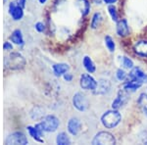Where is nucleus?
<instances>
[{
    "mask_svg": "<svg viewBox=\"0 0 147 145\" xmlns=\"http://www.w3.org/2000/svg\"><path fill=\"white\" fill-rule=\"evenodd\" d=\"M122 121V115L116 109L106 111L101 117V123L106 128L116 127Z\"/></svg>",
    "mask_w": 147,
    "mask_h": 145,
    "instance_id": "obj_1",
    "label": "nucleus"
},
{
    "mask_svg": "<svg viewBox=\"0 0 147 145\" xmlns=\"http://www.w3.org/2000/svg\"><path fill=\"white\" fill-rule=\"evenodd\" d=\"M4 64L7 68L11 69V70H19L26 65V59L20 53L14 52L8 57H6L4 60Z\"/></svg>",
    "mask_w": 147,
    "mask_h": 145,
    "instance_id": "obj_2",
    "label": "nucleus"
},
{
    "mask_svg": "<svg viewBox=\"0 0 147 145\" xmlns=\"http://www.w3.org/2000/svg\"><path fill=\"white\" fill-rule=\"evenodd\" d=\"M40 125L45 132H54L60 125V121L55 116L48 115L44 117L43 120L40 122Z\"/></svg>",
    "mask_w": 147,
    "mask_h": 145,
    "instance_id": "obj_3",
    "label": "nucleus"
},
{
    "mask_svg": "<svg viewBox=\"0 0 147 145\" xmlns=\"http://www.w3.org/2000/svg\"><path fill=\"white\" fill-rule=\"evenodd\" d=\"M116 139L114 137L112 134L108 132H100L94 136V138L92 139V144H99V145H104V144H115Z\"/></svg>",
    "mask_w": 147,
    "mask_h": 145,
    "instance_id": "obj_4",
    "label": "nucleus"
},
{
    "mask_svg": "<svg viewBox=\"0 0 147 145\" xmlns=\"http://www.w3.org/2000/svg\"><path fill=\"white\" fill-rule=\"evenodd\" d=\"M98 82L89 74H82L80 78V85L84 90H91L94 91L97 87Z\"/></svg>",
    "mask_w": 147,
    "mask_h": 145,
    "instance_id": "obj_5",
    "label": "nucleus"
},
{
    "mask_svg": "<svg viewBox=\"0 0 147 145\" xmlns=\"http://www.w3.org/2000/svg\"><path fill=\"white\" fill-rule=\"evenodd\" d=\"M6 144L8 145H27L28 144V140L22 132H15L9 134L5 140Z\"/></svg>",
    "mask_w": 147,
    "mask_h": 145,
    "instance_id": "obj_6",
    "label": "nucleus"
},
{
    "mask_svg": "<svg viewBox=\"0 0 147 145\" xmlns=\"http://www.w3.org/2000/svg\"><path fill=\"white\" fill-rule=\"evenodd\" d=\"M73 105L78 111L84 112L88 107V100L84 94L77 92L73 97Z\"/></svg>",
    "mask_w": 147,
    "mask_h": 145,
    "instance_id": "obj_7",
    "label": "nucleus"
},
{
    "mask_svg": "<svg viewBox=\"0 0 147 145\" xmlns=\"http://www.w3.org/2000/svg\"><path fill=\"white\" fill-rule=\"evenodd\" d=\"M129 80H136L138 82H141L142 84H147V74L142 71L141 68L139 67H134L130 70L129 74Z\"/></svg>",
    "mask_w": 147,
    "mask_h": 145,
    "instance_id": "obj_8",
    "label": "nucleus"
},
{
    "mask_svg": "<svg viewBox=\"0 0 147 145\" xmlns=\"http://www.w3.org/2000/svg\"><path fill=\"white\" fill-rule=\"evenodd\" d=\"M8 11L14 21H20V20H22V18L24 17L23 7L20 6L17 2H15V1L11 2V3L9 4Z\"/></svg>",
    "mask_w": 147,
    "mask_h": 145,
    "instance_id": "obj_9",
    "label": "nucleus"
},
{
    "mask_svg": "<svg viewBox=\"0 0 147 145\" xmlns=\"http://www.w3.org/2000/svg\"><path fill=\"white\" fill-rule=\"evenodd\" d=\"M127 93L125 90L122 89L118 92V95L115 99L112 102V109H116V110H119L121 107H123L124 105L127 104V100H129V96H127Z\"/></svg>",
    "mask_w": 147,
    "mask_h": 145,
    "instance_id": "obj_10",
    "label": "nucleus"
},
{
    "mask_svg": "<svg viewBox=\"0 0 147 145\" xmlns=\"http://www.w3.org/2000/svg\"><path fill=\"white\" fill-rule=\"evenodd\" d=\"M116 32L119 36L122 37H125L127 35H129L130 30L129 27V24H127V21L125 19H122V20H119L117 22V25H116Z\"/></svg>",
    "mask_w": 147,
    "mask_h": 145,
    "instance_id": "obj_11",
    "label": "nucleus"
},
{
    "mask_svg": "<svg viewBox=\"0 0 147 145\" xmlns=\"http://www.w3.org/2000/svg\"><path fill=\"white\" fill-rule=\"evenodd\" d=\"M68 132L72 135H78L80 130V122L78 118H72L69 120L67 125Z\"/></svg>",
    "mask_w": 147,
    "mask_h": 145,
    "instance_id": "obj_12",
    "label": "nucleus"
},
{
    "mask_svg": "<svg viewBox=\"0 0 147 145\" xmlns=\"http://www.w3.org/2000/svg\"><path fill=\"white\" fill-rule=\"evenodd\" d=\"M134 50L136 55L147 58V40H139L134 46Z\"/></svg>",
    "mask_w": 147,
    "mask_h": 145,
    "instance_id": "obj_13",
    "label": "nucleus"
},
{
    "mask_svg": "<svg viewBox=\"0 0 147 145\" xmlns=\"http://www.w3.org/2000/svg\"><path fill=\"white\" fill-rule=\"evenodd\" d=\"M52 70H53V73L56 77H63L64 74L69 72V70H70V66L66 63L54 64V65L52 66Z\"/></svg>",
    "mask_w": 147,
    "mask_h": 145,
    "instance_id": "obj_14",
    "label": "nucleus"
},
{
    "mask_svg": "<svg viewBox=\"0 0 147 145\" xmlns=\"http://www.w3.org/2000/svg\"><path fill=\"white\" fill-rule=\"evenodd\" d=\"M110 82H109V80H99L98 84H97V87L96 89L94 90V93L95 94H105L107 93V92L110 90Z\"/></svg>",
    "mask_w": 147,
    "mask_h": 145,
    "instance_id": "obj_15",
    "label": "nucleus"
},
{
    "mask_svg": "<svg viewBox=\"0 0 147 145\" xmlns=\"http://www.w3.org/2000/svg\"><path fill=\"white\" fill-rule=\"evenodd\" d=\"M141 82H138L136 80H129V82H125L124 84H123V89L125 90L127 92H134L136 90H138L140 87L142 86Z\"/></svg>",
    "mask_w": 147,
    "mask_h": 145,
    "instance_id": "obj_16",
    "label": "nucleus"
},
{
    "mask_svg": "<svg viewBox=\"0 0 147 145\" xmlns=\"http://www.w3.org/2000/svg\"><path fill=\"white\" fill-rule=\"evenodd\" d=\"M77 7L84 17L87 16L90 12V3L88 0H77Z\"/></svg>",
    "mask_w": 147,
    "mask_h": 145,
    "instance_id": "obj_17",
    "label": "nucleus"
},
{
    "mask_svg": "<svg viewBox=\"0 0 147 145\" xmlns=\"http://www.w3.org/2000/svg\"><path fill=\"white\" fill-rule=\"evenodd\" d=\"M82 65L84 68L86 70L87 73L89 74H93L96 71V66L94 64V62L92 61V59L88 56H84L82 59Z\"/></svg>",
    "mask_w": 147,
    "mask_h": 145,
    "instance_id": "obj_18",
    "label": "nucleus"
},
{
    "mask_svg": "<svg viewBox=\"0 0 147 145\" xmlns=\"http://www.w3.org/2000/svg\"><path fill=\"white\" fill-rule=\"evenodd\" d=\"M10 40L13 43L17 45H24L25 43V40H24V36L22 34V30H15L12 34L10 35Z\"/></svg>",
    "mask_w": 147,
    "mask_h": 145,
    "instance_id": "obj_19",
    "label": "nucleus"
},
{
    "mask_svg": "<svg viewBox=\"0 0 147 145\" xmlns=\"http://www.w3.org/2000/svg\"><path fill=\"white\" fill-rule=\"evenodd\" d=\"M137 104L143 114L147 117V93H141L137 99Z\"/></svg>",
    "mask_w": 147,
    "mask_h": 145,
    "instance_id": "obj_20",
    "label": "nucleus"
},
{
    "mask_svg": "<svg viewBox=\"0 0 147 145\" xmlns=\"http://www.w3.org/2000/svg\"><path fill=\"white\" fill-rule=\"evenodd\" d=\"M27 130L30 134V136H32V139H34L35 141L37 142H43V139H42V136L38 134V132L36 130L35 127H32V125H28L27 127Z\"/></svg>",
    "mask_w": 147,
    "mask_h": 145,
    "instance_id": "obj_21",
    "label": "nucleus"
},
{
    "mask_svg": "<svg viewBox=\"0 0 147 145\" xmlns=\"http://www.w3.org/2000/svg\"><path fill=\"white\" fill-rule=\"evenodd\" d=\"M56 143L59 145H69L71 144V139L66 132H60L56 137Z\"/></svg>",
    "mask_w": 147,
    "mask_h": 145,
    "instance_id": "obj_22",
    "label": "nucleus"
},
{
    "mask_svg": "<svg viewBox=\"0 0 147 145\" xmlns=\"http://www.w3.org/2000/svg\"><path fill=\"white\" fill-rule=\"evenodd\" d=\"M120 64L124 69H127V70H131L132 68L134 67V61L131 60L130 58L127 56H122L120 57Z\"/></svg>",
    "mask_w": 147,
    "mask_h": 145,
    "instance_id": "obj_23",
    "label": "nucleus"
},
{
    "mask_svg": "<svg viewBox=\"0 0 147 145\" xmlns=\"http://www.w3.org/2000/svg\"><path fill=\"white\" fill-rule=\"evenodd\" d=\"M104 41H105L106 48L108 49L109 52H111V53L115 52V50H116V43H115V40L112 38V36H110V35H106V36L104 37Z\"/></svg>",
    "mask_w": 147,
    "mask_h": 145,
    "instance_id": "obj_24",
    "label": "nucleus"
},
{
    "mask_svg": "<svg viewBox=\"0 0 147 145\" xmlns=\"http://www.w3.org/2000/svg\"><path fill=\"white\" fill-rule=\"evenodd\" d=\"M101 20H102L101 13L96 12V13L93 14L92 19H91V22H90V28H92V30H96V28H98V26L100 25Z\"/></svg>",
    "mask_w": 147,
    "mask_h": 145,
    "instance_id": "obj_25",
    "label": "nucleus"
},
{
    "mask_svg": "<svg viewBox=\"0 0 147 145\" xmlns=\"http://www.w3.org/2000/svg\"><path fill=\"white\" fill-rule=\"evenodd\" d=\"M108 13H109V15H110V17L112 19L113 22L117 23L118 21H119V16H118L117 8H116V6H114V4L113 5L108 6Z\"/></svg>",
    "mask_w": 147,
    "mask_h": 145,
    "instance_id": "obj_26",
    "label": "nucleus"
},
{
    "mask_svg": "<svg viewBox=\"0 0 147 145\" xmlns=\"http://www.w3.org/2000/svg\"><path fill=\"white\" fill-rule=\"evenodd\" d=\"M127 77H129V75L125 73V71L124 69L120 68L116 71V78H117V80H120V82H125L127 78Z\"/></svg>",
    "mask_w": 147,
    "mask_h": 145,
    "instance_id": "obj_27",
    "label": "nucleus"
},
{
    "mask_svg": "<svg viewBox=\"0 0 147 145\" xmlns=\"http://www.w3.org/2000/svg\"><path fill=\"white\" fill-rule=\"evenodd\" d=\"M34 28L37 32H43L45 30V25L41 22H37L34 25Z\"/></svg>",
    "mask_w": 147,
    "mask_h": 145,
    "instance_id": "obj_28",
    "label": "nucleus"
},
{
    "mask_svg": "<svg viewBox=\"0 0 147 145\" xmlns=\"http://www.w3.org/2000/svg\"><path fill=\"white\" fill-rule=\"evenodd\" d=\"M63 78L66 80V82H72V80H73L74 77H73V75H72L71 73H68V72H67L66 74H64V75H63Z\"/></svg>",
    "mask_w": 147,
    "mask_h": 145,
    "instance_id": "obj_29",
    "label": "nucleus"
},
{
    "mask_svg": "<svg viewBox=\"0 0 147 145\" xmlns=\"http://www.w3.org/2000/svg\"><path fill=\"white\" fill-rule=\"evenodd\" d=\"M3 49L4 50H13V45H12L10 42L6 41V42H4V44H3Z\"/></svg>",
    "mask_w": 147,
    "mask_h": 145,
    "instance_id": "obj_30",
    "label": "nucleus"
},
{
    "mask_svg": "<svg viewBox=\"0 0 147 145\" xmlns=\"http://www.w3.org/2000/svg\"><path fill=\"white\" fill-rule=\"evenodd\" d=\"M102 1H103L105 4H107V5H113V4H115L118 0H102Z\"/></svg>",
    "mask_w": 147,
    "mask_h": 145,
    "instance_id": "obj_31",
    "label": "nucleus"
},
{
    "mask_svg": "<svg viewBox=\"0 0 147 145\" xmlns=\"http://www.w3.org/2000/svg\"><path fill=\"white\" fill-rule=\"evenodd\" d=\"M26 3H27V0H18V4L20 6H22L23 8L26 7Z\"/></svg>",
    "mask_w": 147,
    "mask_h": 145,
    "instance_id": "obj_32",
    "label": "nucleus"
},
{
    "mask_svg": "<svg viewBox=\"0 0 147 145\" xmlns=\"http://www.w3.org/2000/svg\"><path fill=\"white\" fill-rule=\"evenodd\" d=\"M38 1H39V3H40V4H44V3H45V2L47 1V0H38Z\"/></svg>",
    "mask_w": 147,
    "mask_h": 145,
    "instance_id": "obj_33",
    "label": "nucleus"
}]
</instances>
